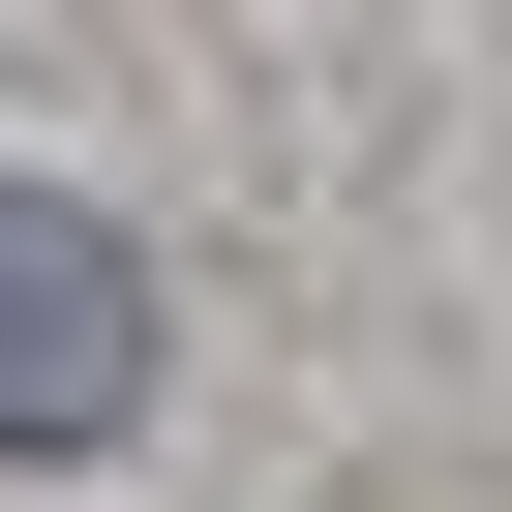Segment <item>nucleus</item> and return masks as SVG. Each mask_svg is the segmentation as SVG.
<instances>
[{
  "label": "nucleus",
  "instance_id": "obj_1",
  "mask_svg": "<svg viewBox=\"0 0 512 512\" xmlns=\"http://www.w3.org/2000/svg\"><path fill=\"white\" fill-rule=\"evenodd\" d=\"M151 422V241L0 181V452H121Z\"/></svg>",
  "mask_w": 512,
  "mask_h": 512
}]
</instances>
